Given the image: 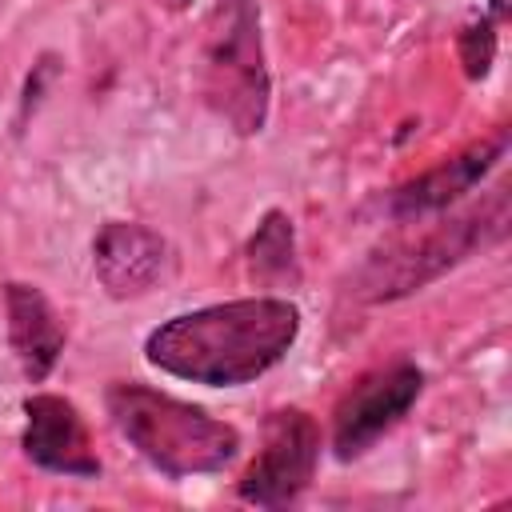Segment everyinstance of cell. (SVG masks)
Instances as JSON below:
<instances>
[{"instance_id": "cell-1", "label": "cell", "mask_w": 512, "mask_h": 512, "mask_svg": "<svg viewBox=\"0 0 512 512\" xmlns=\"http://www.w3.org/2000/svg\"><path fill=\"white\" fill-rule=\"evenodd\" d=\"M300 336V308L284 296H248L180 312L148 332L144 356L152 368L208 384L240 388L276 368Z\"/></svg>"}, {"instance_id": "cell-2", "label": "cell", "mask_w": 512, "mask_h": 512, "mask_svg": "<svg viewBox=\"0 0 512 512\" xmlns=\"http://www.w3.org/2000/svg\"><path fill=\"white\" fill-rule=\"evenodd\" d=\"M104 400L120 436L172 480L220 472L240 452V432L232 424L140 380L112 384Z\"/></svg>"}, {"instance_id": "cell-3", "label": "cell", "mask_w": 512, "mask_h": 512, "mask_svg": "<svg viewBox=\"0 0 512 512\" xmlns=\"http://www.w3.org/2000/svg\"><path fill=\"white\" fill-rule=\"evenodd\" d=\"M200 92L204 104L236 136L264 132L272 80H268L256 0H212L204 52H200Z\"/></svg>"}, {"instance_id": "cell-4", "label": "cell", "mask_w": 512, "mask_h": 512, "mask_svg": "<svg viewBox=\"0 0 512 512\" xmlns=\"http://www.w3.org/2000/svg\"><path fill=\"white\" fill-rule=\"evenodd\" d=\"M508 224V192L496 188L488 204L452 216L428 232H420L416 240H400L388 252H376L364 272H360V292L368 300H396L408 296L416 288H424L428 280H436L440 272H448L452 264H460L464 256H472L484 244H496L504 236Z\"/></svg>"}, {"instance_id": "cell-5", "label": "cell", "mask_w": 512, "mask_h": 512, "mask_svg": "<svg viewBox=\"0 0 512 512\" xmlns=\"http://www.w3.org/2000/svg\"><path fill=\"white\" fill-rule=\"evenodd\" d=\"M320 460V428L304 408H276L264 420L260 452L236 480V496L256 508H288L296 504Z\"/></svg>"}, {"instance_id": "cell-6", "label": "cell", "mask_w": 512, "mask_h": 512, "mask_svg": "<svg viewBox=\"0 0 512 512\" xmlns=\"http://www.w3.org/2000/svg\"><path fill=\"white\" fill-rule=\"evenodd\" d=\"M420 392H424V372L416 364H392L356 380L336 404V420H332L336 456L340 460L364 456L384 432H392L408 416Z\"/></svg>"}, {"instance_id": "cell-7", "label": "cell", "mask_w": 512, "mask_h": 512, "mask_svg": "<svg viewBox=\"0 0 512 512\" xmlns=\"http://www.w3.org/2000/svg\"><path fill=\"white\" fill-rule=\"evenodd\" d=\"M20 448L32 464L56 476H76L92 480L100 476V456L92 448L88 420L68 396L56 392H32L24 400V436Z\"/></svg>"}, {"instance_id": "cell-8", "label": "cell", "mask_w": 512, "mask_h": 512, "mask_svg": "<svg viewBox=\"0 0 512 512\" xmlns=\"http://www.w3.org/2000/svg\"><path fill=\"white\" fill-rule=\"evenodd\" d=\"M92 268L112 300H136L172 272V248L144 224L108 220L92 240Z\"/></svg>"}, {"instance_id": "cell-9", "label": "cell", "mask_w": 512, "mask_h": 512, "mask_svg": "<svg viewBox=\"0 0 512 512\" xmlns=\"http://www.w3.org/2000/svg\"><path fill=\"white\" fill-rule=\"evenodd\" d=\"M504 148H508V132L500 128L496 136H484L476 144H468L464 152L432 164L428 172L412 176L408 184H400L392 196H388V212L396 220H420L428 212H440L448 208L452 200H460L464 192H472L500 160H504Z\"/></svg>"}, {"instance_id": "cell-10", "label": "cell", "mask_w": 512, "mask_h": 512, "mask_svg": "<svg viewBox=\"0 0 512 512\" xmlns=\"http://www.w3.org/2000/svg\"><path fill=\"white\" fill-rule=\"evenodd\" d=\"M4 312H8V344L28 376V384H44L64 352V328L56 308L36 284L12 280L4 288Z\"/></svg>"}, {"instance_id": "cell-11", "label": "cell", "mask_w": 512, "mask_h": 512, "mask_svg": "<svg viewBox=\"0 0 512 512\" xmlns=\"http://www.w3.org/2000/svg\"><path fill=\"white\" fill-rule=\"evenodd\" d=\"M244 260H248L252 280H264V284L296 280V232L280 208L264 212V220L256 224V232L244 248Z\"/></svg>"}, {"instance_id": "cell-12", "label": "cell", "mask_w": 512, "mask_h": 512, "mask_svg": "<svg viewBox=\"0 0 512 512\" xmlns=\"http://www.w3.org/2000/svg\"><path fill=\"white\" fill-rule=\"evenodd\" d=\"M456 52H460L464 76L468 80H484L492 72V60H496V20L480 16V20L464 24L460 36H456Z\"/></svg>"}, {"instance_id": "cell-13", "label": "cell", "mask_w": 512, "mask_h": 512, "mask_svg": "<svg viewBox=\"0 0 512 512\" xmlns=\"http://www.w3.org/2000/svg\"><path fill=\"white\" fill-rule=\"evenodd\" d=\"M488 16H492V20L500 24V20L508 16V0H492V12H488Z\"/></svg>"}, {"instance_id": "cell-14", "label": "cell", "mask_w": 512, "mask_h": 512, "mask_svg": "<svg viewBox=\"0 0 512 512\" xmlns=\"http://www.w3.org/2000/svg\"><path fill=\"white\" fill-rule=\"evenodd\" d=\"M152 4H160V8H168V12H184L192 0H152Z\"/></svg>"}]
</instances>
